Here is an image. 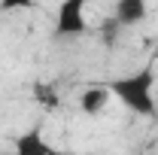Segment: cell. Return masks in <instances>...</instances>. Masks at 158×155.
<instances>
[{
    "label": "cell",
    "instance_id": "6da1fadb",
    "mask_svg": "<svg viewBox=\"0 0 158 155\" xmlns=\"http://www.w3.org/2000/svg\"><path fill=\"white\" fill-rule=\"evenodd\" d=\"M155 70L146 64V67H140L134 73H128V76H118L113 82H106L110 85V91L116 97L122 107H128L134 116H143V119H152L158 116V100H155Z\"/></svg>",
    "mask_w": 158,
    "mask_h": 155
},
{
    "label": "cell",
    "instance_id": "7a4b0ae2",
    "mask_svg": "<svg viewBox=\"0 0 158 155\" xmlns=\"http://www.w3.org/2000/svg\"><path fill=\"white\" fill-rule=\"evenodd\" d=\"M85 6L88 0H61L58 12H55V37L58 40H76L88 31V21H85Z\"/></svg>",
    "mask_w": 158,
    "mask_h": 155
},
{
    "label": "cell",
    "instance_id": "3957f363",
    "mask_svg": "<svg viewBox=\"0 0 158 155\" xmlns=\"http://www.w3.org/2000/svg\"><path fill=\"white\" fill-rule=\"evenodd\" d=\"M15 155H61V152L46 140V134L40 128H31V131L19 134V140H15Z\"/></svg>",
    "mask_w": 158,
    "mask_h": 155
},
{
    "label": "cell",
    "instance_id": "277c9868",
    "mask_svg": "<svg viewBox=\"0 0 158 155\" xmlns=\"http://www.w3.org/2000/svg\"><path fill=\"white\" fill-rule=\"evenodd\" d=\"M146 12H149V3L146 0H116L113 19L122 27H137V24L146 21Z\"/></svg>",
    "mask_w": 158,
    "mask_h": 155
},
{
    "label": "cell",
    "instance_id": "5b68a950",
    "mask_svg": "<svg viewBox=\"0 0 158 155\" xmlns=\"http://www.w3.org/2000/svg\"><path fill=\"white\" fill-rule=\"evenodd\" d=\"M110 100H113L110 85H88V88L79 94V110H82L85 116H98V113L106 110Z\"/></svg>",
    "mask_w": 158,
    "mask_h": 155
},
{
    "label": "cell",
    "instance_id": "8992f818",
    "mask_svg": "<svg viewBox=\"0 0 158 155\" xmlns=\"http://www.w3.org/2000/svg\"><path fill=\"white\" fill-rule=\"evenodd\" d=\"M34 0H0V9L3 12H15V9H31Z\"/></svg>",
    "mask_w": 158,
    "mask_h": 155
},
{
    "label": "cell",
    "instance_id": "52a82bcc",
    "mask_svg": "<svg viewBox=\"0 0 158 155\" xmlns=\"http://www.w3.org/2000/svg\"><path fill=\"white\" fill-rule=\"evenodd\" d=\"M118 31H122V24H118L116 19L106 21V27H103V40H106V46H113V43H116V34H118Z\"/></svg>",
    "mask_w": 158,
    "mask_h": 155
},
{
    "label": "cell",
    "instance_id": "ba28073f",
    "mask_svg": "<svg viewBox=\"0 0 158 155\" xmlns=\"http://www.w3.org/2000/svg\"><path fill=\"white\" fill-rule=\"evenodd\" d=\"M37 97H40V100H46L49 107H58V94H52L46 85H40V88H37Z\"/></svg>",
    "mask_w": 158,
    "mask_h": 155
}]
</instances>
